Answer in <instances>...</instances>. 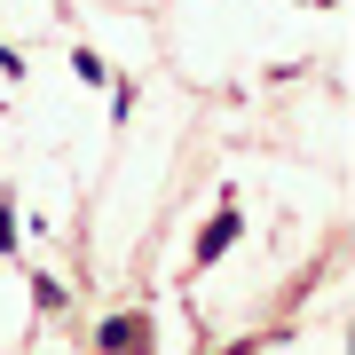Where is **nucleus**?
<instances>
[{"mask_svg": "<svg viewBox=\"0 0 355 355\" xmlns=\"http://www.w3.org/2000/svg\"><path fill=\"white\" fill-rule=\"evenodd\" d=\"M237 237V205H229V214H214V229H205L198 237V261H221V245Z\"/></svg>", "mask_w": 355, "mask_h": 355, "instance_id": "f257e3e1", "label": "nucleus"}]
</instances>
